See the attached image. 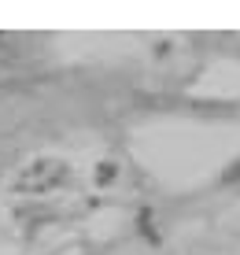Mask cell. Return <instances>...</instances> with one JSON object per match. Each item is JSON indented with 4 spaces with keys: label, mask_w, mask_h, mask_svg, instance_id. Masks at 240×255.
I'll return each mask as SVG.
<instances>
[{
    "label": "cell",
    "mask_w": 240,
    "mask_h": 255,
    "mask_svg": "<svg viewBox=\"0 0 240 255\" xmlns=\"http://www.w3.org/2000/svg\"><path fill=\"white\" fill-rule=\"evenodd\" d=\"M115 178H119V166H115L111 159H100V163H96V185H111Z\"/></svg>",
    "instance_id": "cell-1"
}]
</instances>
